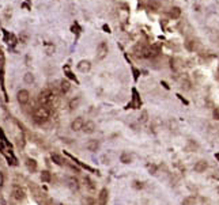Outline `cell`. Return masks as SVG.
<instances>
[{
  "label": "cell",
  "instance_id": "3957f363",
  "mask_svg": "<svg viewBox=\"0 0 219 205\" xmlns=\"http://www.w3.org/2000/svg\"><path fill=\"white\" fill-rule=\"evenodd\" d=\"M133 54L138 58H150V48H147L143 43H138L133 48Z\"/></svg>",
  "mask_w": 219,
  "mask_h": 205
},
{
  "label": "cell",
  "instance_id": "ba28073f",
  "mask_svg": "<svg viewBox=\"0 0 219 205\" xmlns=\"http://www.w3.org/2000/svg\"><path fill=\"white\" fill-rule=\"evenodd\" d=\"M108 198H109V192L108 189H102L98 194V198H97V204L98 205H106L108 204Z\"/></svg>",
  "mask_w": 219,
  "mask_h": 205
},
{
  "label": "cell",
  "instance_id": "4dcf8cb0",
  "mask_svg": "<svg viewBox=\"0 0 219 205\" xmlns=\"http://www.w3.org/2000/svg\"><path fill=\"white\" fill-rule=\"evenodd\" d=\"M147 167H148V171H150L151 174H154V175H155V174H157V171H158V167H157L155 165H148Z\"/></svg>",
  "mask_w": 219,
  "mask_h": 205
},
{
  "label": "cell",
  "instance_id": "ffe728a7",
  "mask_svg": "<svg viewBox=\"0 0 219 205\" xmlns=\"http://www.w3.org/2000/svg\"><path fill=\"white\" fill-rule=\"evenodd\" d=\"M147 5H148V8H150V10H153V11H158L159 8H161L159 0H148Z\"/></svg>",
  "mask_w": 219,
  "mask_h": 205
},
{
  "label": "cell",
  "instance_id": "52a82bcc",
  "mask_svg": "<svg viewBox=\"0 0 219 205\" xmlns=\"http://www.w3.org/2000/svg\"><path fill=\"white\" fill-rule=\"evenodd\" d=\"M84 120H83V117H78V118H75L74 121L71 122V130H74V132H79L83 129V125H84Z\"/></svg>",
  "mask_w": 219,
  "mask_h": 205
},
{
  "label": "cell",
  "instance_id": "e575fe53",
  "mask_svg": "<svg viewBox=\"0 0 219 205\" xmlns=\"http://www.w3.org/2000/svg\"><path fill=\"white\" fill-rule=\"evenodd\" d=\"M217 190H218V193H219V186H218V189H217Z\"/></svg>",
  "mask_w": 219,
  "mask_h": 205
},
{
  "label": "cell",
  "instance_id": "f1b7e54d",
  "mask_svg": "<svg viewBox=\"0 0 219 205\" xmlns=\"http://www.w3.org/2000/svg\"><path fill=\"white\" fill-rule=\"evenodd\" d=\"M82 205H94V201L90 197H84V198H82Z\"/></svg>",
  "mask_w": 219,
  "mask_h": 205
},
{
  "label": "cell",
  "instance_id": "cb8c5ba5",
  "mask_svg": "<svg viewBox=\"0 0 219 205\" xmlns=\"http://www.w3.org/2000/svg\"><path fill=\"white\" fill-rule=\"evenodd\" d=\"M181 205H196V198L192 197V196H189V197H185L182 200V203Z\"/></svg>",
  "mask_w": 219,
  "mask_h": 205
},
{
  "label": "cell",
  "instance_id": "8992f818",
  "mask_svg": "<svg viewBox=\"0 0 219 205\" xmlns=\"http://www.w3.org/2000/svg\"><path fill=\"white\" fill-rule=\"evenodd\" d=\"M30 99V94H29L27 90H19L18 94H16V101H18L19 105H26Z\"/></svg>",
  "mask_w": 219,
  "mask_h": 205
},
{
  "label": "cell",
  "instance_id": "5bb4252c",
  "mask_svg": "<svg viewBox=\"0 0 219 205\" xmlns=\"http://www.w3.org/2000/svg\"><path fill=\"white\" fill-rule=\"evenodd\" d=\"M197 41L196 40H192V38H189V40H186L185 41V48L188 49L189 52H195L197 49Z\"/></svg>",
  "mask_w": 219,
  "mask_h": 205
},
{
  "label": "cell",
  "instance_id": "30bf717a",
  "mask_svg": "<svg viewBox=\"0 0 219 205\" xmlns=\"http://www.w3.org/2000/svg\"><path fill=\"white\" fill-rule=\"evenodd\" d=\"M86 148L89 149V151H91V152H95L98 148H100V141H98V140H95V139L89 140V141L86 143Z\"/></svg>",
  "mask_w": 219,
  "mask_h": 205
},
{
  "label": "cell",
  "instance_id": "d4e9b609",
  "mask_svg": "<svg viewBox=\"0 0 219 205\" xmlns=\"http://www.w3.org/2000/svg\"><path fill=\"white\" fill-rule=\"evenodd\" d=\"M23 80H25V83H27V84L34 83V75L31 74V72H27V74H25V76H23Z\"/></svg>",
  "mask_w": 219,
  "mask_h": 205
},
{
  "label": "cell",
  "instance_id": "4316f807",
  "mask_svg": "<svg viewBox=\"0 0 219 205\" xmlns=\"http://www.w3.org/2000/svg\"><path fill=\"white\" fill-rule=\"evenodd\" d=\"M84 185L89 187L90 190H94V189H95V183H94V181H91L89 177H84Z\"/></svg>",
  "mask_w": 219,
  "mask_h": 205
},
{
  "label": "cell",
  "instance_id": "e0dca14e",
  "mask_svg": "<svg viewBox=\"0 0 219 205\" xmlns=\"http://www.w3.org/2000/svg\"><path fill=\"white\" fill-rule=\"evenodd\" d=\"M51 159L53 160V163H56L57 166H64L65 165V160L63 159V156L59 154H52L51 155Z\"/></svg>",
  "mask_w": 219,
  "mask_h": 205
},
{
  "label": "cell",
  "instance_id": "7c38bea8",
  "mask_svg": "<svg viewBox=\"0 0 219 205\" xmlns=\"http://www.w3.org/2000/svg\"><path fill=\"white\" fill-rule=\"evenodd\" d=\"M26 167L30 172H36L37 171V162L34 159H31V158H26V162H25Z\"/></svg>",
  "mask_w": 219,
  "mask_h": 205
},
{
  "label": "cell",
  "instance_id": "6da1fadb",
  "mask_svg": "<svg viewBox=\"0 0 219 205\" xmlns=\"http://www.w3.org/2000/svg\"><path fill=\"white\" fill-rule=\"evenodd\" d=\"M38 102H40V105L48 107V109L53 113L55 110L57 109V106H59V96H57V94L55 91L46 89V90H44V91L40 92Z\"/></svg>",
  "mask_w": 219,
  "mask_h": 205
},
{
  "label": "cell",
  "instance_id": "836d02e7",
  "mask_svg": "<svg viewBox=\"0 0 219 205\" xmlns=\"http://www.w3.org/2000/svg\"><path fill=\"white\" fill-rule=\"evenodd\" d=\"M212 116H214L215 120H219V109H218V107H217V109H214V112H212Z\"/></svg>",
  "mask_w": 219,
  "mask_h": 205
},
{
  "label": "cell",
  "instance_id": "d6986e66",
  "mask_svg": "<svg viewBox=\"0 0 219 205\" xmlns=\"http://www.w3.org/2000/svg\"><path fill=\"white\" fill-rule=\"evenodd\" d=\"M79 103H80V98H79V96H75V98H72L71 101H69V105H68L69 110L78 109V107H79Z\"/></svg>",
  "mask_w": 219,
  "mask_h": 205
},
{
  "label": "cell",
  "instance_id": "ac0fdd59",
  "mask_svg": "<svg viewBox=\"0 0 219 205\" xmlns=\"http://www.w3.org/2000/svg\"><path fill=\"white\" fill-rule=\"evenodd\" d=\"M181 65H182V64H181L180 58H171V60H170V68L173 69L174 72L178 71V69L181 68Z\"/></svg>",
  "mask_w": 219,
  "mask_h": 205
},
{
  "label": "cell",
  "instance_id": "83f0119b",
  "mask_svg": "<svg viewBox=\"0 0 219 205\" xmlns=\"http://www.w3.org/2000/svg\"><path fill=\"white\" fill-rule=\"evenodd\" d=\"M138 120H139L140 124H144V122H147V121H148V113L146 112V110H143L142 114L139 116V118H138Z\"/></svg>",
  "mask_w": 219,
  "mask_h": 205
},
{
  "label": "cell",
  "instance_id": "1f68e13d",
  "mask_svg": "<svg viewBox=\"0 0 219 205\" xmlns=\"http://www.w3.org/2000/svg\"><path fill=\"white\" fill-rule=\"evenodd\" d=\"M65 72H67V76H68L69 79H72V80H75V82H76V78H75V75L72 74V72L68 69V67H67V68H65Z\"/></svg>",
  "mask_w": 219,
  "mask_h": 205
},
{
  "label": "cell",
  "instance_id": "f546056e",
  "mask_svg": "<svg viewBox=\"0 0 219 205\" xmlns=\"http://www.w3.org/2000/svg\"><path fill=\"white\" fill-rule=\"evenodd\" d=\"M191 82L188 80V79H185V80H182V89L184 90H191Z\"/></svg>",
  "mask_w": 219,
  "mask_h": 205
},
{
  "label": "cell",
  "instance_id": "603a6c76",
  "mask_svg": "<svg viewBox=\"0 0 219 205\" xmlns=\"http://www.w3.org/2000/svg\"><path fill=\"white\" fill-rule=\"evenodd\" d=\"M40 177H41V181H42V182H46V183H48V182H51V181H52V175H51V172L46 171V170H45V171L41 172Z\"/></svg>",
  "mask_w": 219,
  "mask_h": 205
},
{
  "label": "cell",
  "instance_id": "5b68a950",
  "mask_svg": "<svg viewBox=\"0 0 219 205\" xmlns=\"http://www.w3.org/2000/svg\"><path fill=\"white\" fill-rule=\"evenodd\" d=\"M108 52H109V46H108V43L105 41H102L97 46V58L98 60H104L108 56Z\"/></svg>",
  "mask_w": 219,
  "mask_h": 205
},
{
  "label": "cell",
  "instance_id": "9c48e42d",
  "mask_svg": "<svg viewBox=\"0 0 219 205\" xmlns=\"http://www.w3.org/2000/svg\"><path fill=\"white\" fill-rule=\"evenodd\" d=\"M193 169L196 172H204L207 169H208V163H207V160H199V162L195 163Z\"/></svg>",
  "mask_w": 219,
  "mask_h": 205
},
{
  "label": "cell",
  "instance_id": "277c9868",
  "mask_svg": "<svg viewBox=\"0 0 219 205\" xmlns=\"http://www.w3.org/2000/svg\"><path fill=\"white\" fill-rule=\"evenodd\" d=\"M11 196H12L14 200L16 201H23L26 197V193H25V189L20 187L18 185H14L12 189H11Z\"/></svg>",
  "mask_w": 219,
  "mask_h": 205
},
{
  "label": "cell",
  "instance_id": "7402d4cb",
  "mask_svg": "<svg viewBox=\"0 0 219 205\" xmlns=\"http://www.w3.org/2000/svg\"><path fill=\"white\" fill-rule=\"evenodd\" d=\"M68 186L71 190H78V187H79V182H78V179L75 177H69L68 178Z\"/></svg>",
  "mask_w": 219,
  "mask_h": 205
},
{
  "label": "cell",
  "instance_id": "44dd1931",
  "mask_svg": "<svg viewBox=\"0 0 219 205\" xmlns=\"http://www.w3.org/2000/svg\"><path fill=\"white\" fill-rule=\"evenodd\" d=\"M120 162H122L124 165H128V163L132 162V155L128 154V152H122L121 156H120Z\"/></svg>",
  "mask_w": 219,
  "mask_h": 205
},
{
  "label": "cell",
  "instance_id": "9a60e30c",
  "mask_svg": "<svg viewBox=\"0 0 219 205\" xmlns=\"http://www.w3.org/2000/svg\"><path fill=\"white\" fill-rule=\"evenodd\" d=\"M69 89H71V84H69V82L68 80H61L60 82V86H59V90H60V92L61 94H67L69 91Z\"/></svg>",
  "mask_w": 219,
  "mask_h": 205
},
{
  "label": "cell",
  "instance_id": "484cf974",
  "mask_svg": "<svg viewBox=\"0 0 219 205\" xmlns=\"http://www.w3.org/2000/svg\"><path fill=\"white\" fill-rule=\"evenodd\" d=\"M25 143H26V140H25V136H23L22 133H20V134H18V136H16V144H18V147L23 148V147H25Z\"/></svg>",
  "mask_w": 219,
  "mask_h": 205
},
{
  "label": "cell",
  "instance_id": "7a4b0ae2",
  "mask_svg": "<svg viewBox=\"0 0 219 205\" xmlns=\"http://www.w3.org/2000/svg\"><path fill=\"white\" fill-rule=\"evenodd\" d=\"M51 114H52V112L48 107L42 106V105H38V106L34 107V110H33V118L37 124H44V122H46L51 118Z\"/></svg>",
  "mask_w": 219,
  "mask_h": 205
},
{
  "label": "cell",
  "instance_id": "2e32d148",
  "mask_svg": "<svg viewBox=\"0 0 219 205\" xmlns=\"http://www.w3.org/2000/svg\"><path fill=\"white\" fill-rule=\"evenodd\" d=\"M180 15H181V8L177 7V5H174V7H171L170 10H169V16H170V18L177 19V18H180Z\"/></svg>",
  "mask_w": 219,
  "mask_h": 205
},
{
  "label": "cell",
  "instance_id": "d6a6232c",
  "mask_svg": "<svg viewBox=\"0 0 219 205\" xmlns=\"http://www.w3.org/2000/svg\"><path fill=\"white\" fill-rule=\"evenodd\" d=\"M135 189H142L143 187V182H139V181H133V185H132Z\"/></svg>",
  "mask_w": 219,
  "mask_h": 205
},
{
  "label": "cell",
  "instance_id": "8fae6325",
  "mask_svg": "<svg viewBox=\"0 0 219 205\" xmlns=\"http://www.w3.org/2000/svg\"><path fill=\"white\" fill-rule=\"evenodd\" d=\"M95 129H97V127H95V124L93 121H87V122H84V125H83V130L84 133H94Z\"/></svg>",
  "mask_w": 219,
  "mask_h": 205
},
{
  "label": "cell",
  "instance_id": "4fadbf2b",
  "mask_svg": "<svg viewBox=\"0 0 219 205\" xmlns=\"http://www.w3.org/2000/svg\"><path fill=\"white\" fill-rule=\"evenodd\" d=\"M90 68H91V64H90L89 60H82V61H79V64H78V69H79L80 72H89Z\"/></svg>",
  "mask_w": 219,
  "mask_h": 205
}]
</instances>
